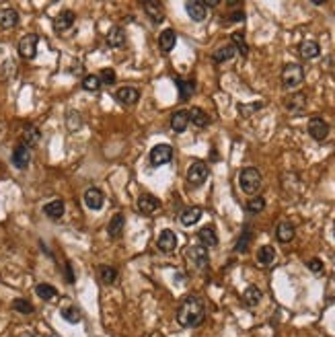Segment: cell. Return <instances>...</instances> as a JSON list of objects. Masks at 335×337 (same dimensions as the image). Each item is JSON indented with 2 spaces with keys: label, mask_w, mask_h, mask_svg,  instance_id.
<instances>
[{
  "label": "cell",
  "mask_w": 335,
  "mask_h": 337,
  "mask_svg": "<svg viewBox=\"0 0 335 337\" xmlns=\"http://www.w3.org/2000/svg\"><path fill=\"white\" fill-rule=\"evenodd\" d=\"M177 321L181 327L193 329L206 321V305L199 296H187L177 309Z\"/></svg>",
  "instance_id": "1"
},
{
  "label": "cell",
  "mask_w": 335,
  "mask_h": 337,
  "mask_svg": "<svg viewBox=\"0 0 335 337\" xmlns=\"http://www.w3.org/2000/svg\"><path fill=\"white\" fill-rule=\"evenodd\" d=\"M239 185L245 193H257L261 189V173L255 167H247L239 173Z\"/></svg>",
  "instance_id": "2"
},
{
  "label": "cell",
  "mask_w": 335,
  "mask_h": 337,
  "mask_svg": "<svg viewBox=\"0 0 335 337\" xmlns=\"http://www.w3.org/2000/svg\"><path fill=\"white\" fill-rule=\"evenodd\" d=\"M305 80V70L300 64H286L282 68V84L284 89H296L300 82Z\"/></svg>",
  "instance_id": "3"
},
{
  "label": "cell",
  "mask_w": 335,
  "mask_h": 337,
  "mask_svg": "<svg viewBox=\"0 0 335 337\" xmlns=\"http://www.w3.org/2000/svg\"><path fill=\"white\" fill-rule=\"evenodd\" d=\"M208 179V165L204 161H195L189 165L187 168V183L191 187H199V185H204Z\"/></svg>",
  "instance_id": "4"
},
{
  "label": "cell",
  "mask_w": 335,
  "mask_h": 337,
  "mask_svg": "<svg viewBox=\"0 0 335 337\" xmlns=\"http://www.w3.org/2000/svg\"><path fill=\"white\" fill-rule=\"evenodd\" d=\"M173 161V146L171 144H157L150 150V165L153 167H163Z\"/></svg>",
  "instance_id": "5"
},
{
  "label": "cell",
  "mask_w": 335,
  "mask_h": 337,
  "mask_svg": "<svg viewBox=\"0 0 335 337\" xmlns=\"http://www.w3.org/2000/svg\"><path fill=\"white\" fill-rule=\"evenodd\" d=\"M37 43H39V37L35 35V33H29V35H25V37L19 41V56L25 58V60L35 58V54H37Z\"/></svg>",
  "instance_id": "6"
},
{
  "label": "cell",
  "mask_w": 335,
  "mask_h": 337,
  "mask_svg": "<svg viewBox=\"0 0 335 337\" xmlns=\"http://www.w3.org/2000/svg\"><path fill=\"white\" fill-rule=\"evenodd\" d=\"M187 259L197 267V269H204L210 263V255H208V249L204 245H193L187 249Z\"/></svg>",
  "instance_id": "7"
},
{
  "label": "cell",
  "mask_w": 335,
  "mask_h": 337,
  "mask_svg": "<svg viewBox=\"0 0 335 337\" xmlns=\"http://www.w3.org/2000/svg\"><path fill=\"white\" fill-rule=\"evenodd\" d=\"M309 134L315 140H325L329 136V124L321 117H313L309 122Z\"/></svg>",
  "instance_id": "8"
},
{
  "label": "cell",
  "mask_w": 335,
  "mask_h": 337,
  "mask_svg": "<svg viewBox=\"0 0 335 337\" xmlns=\"http://www.w3.org/2000/svg\"><path fill=\"white\" fill-rule=\"evenodd\" d=\"M10 161H12V165H14L16 168H27V167H29V163H31V153H29V148H27L25 144L14 146Z\"/></svg>",
  "instance_id": "9"
},
{
  "label": "cell",
  "mask_w": 335,
  "mask_h": 337,
  "mask_svg": "<svg viewBox=\"0 0 335 337\" xmlns=\"http://www.w3.org/2000/svg\"><path fill=\"white\" fill-rule=\"evenodd\" d=\"M115 99L120 101L122 105H126V107L136 105V103H138V99H140V91H138V89H134V87H122L120 91L115 93Z\"/></svg>",
  "instance_id": "10"
},
{
  "label": "cell",
  "mask_w": 335,
  "mask_h": 337,
  "mask_svg": "<svg viewBox=\"0 0 335 337\" xmlns=\"http://www.w3.org/2000/svg\"><path fill=\"white\" fill-rule=\"evenodd\" d=\"M138 210L142 212V214H146V216H150V214H155L159 208H161V201L155 197V195H150V193H142L140 197H138Z\"/></svg>",
  "instance_id": "11"
},
{
  "label": "cell",
  "mask_w": 335,
  "mask_h": 337,
  "mask_svg": "<svg viewBox=\"0 0 335 337\" xmlns=\"http://www.w3.org/2000/svg\"><path fill=\"white\" fill-rule=\"evenodd\" d=\"M157 245H159V249L163 251V253H171V251H175L177 249V234L173 232V230H163L161 234H159V241H157Z\"/></svg>",
  "instance_id": "12"
},
{
  "label": "cell",
  "mask_w": 335,
  "mask_h": 337,
  "mask_svg": "<svg viewBox=\"0 0 335 337\" xmlns=\"http://www.w3.org/2000/svg\"><path fill=\"white\" fill-rule=\"evenodd\" d=\"M103 201H105V197H103V191H101V189L89 187V189L85 191V204H87L89 210H101V208H103Z\"/></svg>",
  "instance_id": "13"
},
{
  "label": "cell",
  "mask_w": 335,
  "mask_h": 337,
  "mask_svg": "<svg viewBox=\"0 0 335 337\" xmlns=\"http://www.w3.org/2000/svg\"><path fill=\"white\" fill-rule=\"evenodd\" d=\"M187 126H189V111L187 109L175 111L173 117H171V130L177 132V134H183L187 130Z\"/></svg>",
  "instance_id": "14"
},
{
  "label": "cell",
  "mask_w": 335,
  "mask_h": 337,
  "mask_svg": "<svg viewBox=\"0 0 335 337\" xmlns=\"http://www.w3.org/2000/svg\"><path fill=\"white\" fill-rule=\"evenodd\" d=\"M185 10H187V14H189V19L191 21H204L206 16H208V8H206V4L204 2H199V0H193V2H187L185 4Z\"/></svg>",
  "instance_id": "15"
},
{
  "label": "cell",
  "mask_w": 335,
  "mask_h": 337,
  "mask_svg": "<svg viewBox=\"0 0 335 337\" xmlns=\"http://www.w3.org/2000/svg\"><path fill=\"white\" fill-rule=\"evenodd\" d=\"M175 84L179 89V99L187 101L195 93V80L193 78H175Z\"/></svg>",
  "instance_id": "16"
},
{
  "label": "cell",
  "mask_w": 335,
  "mask_h": 337,
  "mask_svg": "<svg viewBox=\"0 0 335 337\" xmlns=\"http://www.w3.org/2000/svg\"><path fill=\"white\" fill-rule=\"evenodd\" d=\"M19 25V12L14 8H4L0 10V27L2 29H12Z\"/></svg>",
  "instance_id": "17"
},
{
  "label": "cell",
  "mask_w": 335,
  "mask_h": 337,
  "mask_svg": "<svg viewBox=\"0 0 335 337\" xmlns=\"http://www.w3.org/2000/svg\"><path fill=\"white\" fill-rule=\"evenodd\" d=\"M74 12L72 10H62L58 16H56V21H54V27H56V31L58 33H62V31H66V29H70L72 27V23H74Z\"/></svg>",
  "instance_id": "18"
},
{
  "label": "cell",
  "mask_w": 335,
  "mask_h": 337,
  "mask_svg": "<svg viewBox=\"0 0 335 337\" xmlns=\"http://www.w3.org/2000/svg\"><path fill=\"white\" fill-rule=\"evenodd\" d=\"M197 237H199V241H202V245H204L206 249L218 245V234H216L214 226H204V228H199Z\"/></svg>",
  "instance_id": "19"
},
{
  "label": "cell",
  "mask_w": 335,
  "mask_h": 337,
  "mask_svg": "<svg viewBox=\"0 0 335 337\" xmlns=\"http://www.w3.org/2000/svg\"><path fill=\"white\" fill-rule=\"evenodd\" d=\"M305 105H307V95H305V93L290 95L288 101H286V109L292 111V113H303Z\"/></svg>",
  "instance_id": "20"
},
{
  "label": "cell",
  "mask_w": 335,
  "mask_h": 337,
  "mask_svg": "<svg viewBox=\"0 0 335 337\" xmlns=\"http://www.w3.org/2000/svg\"><path fill=\"white\" fill-rule=\"evenodd\" d=\"M124 226H126V218H124L122 214H115V216L111 218L109 226H107L109 237H111V239H120L122 232H124Z\"/></svg>",
  "instance_id": "21"
},
{
  "label": "cell",
  "mask_w": 335,
  "mask_h": 337,
  "mask_svg": "<svg viewBox=\"0 0 335 337\" xmlns=\"http://www.w3.org/2000/svg\"><path fill=\"white\" fill-rule=\"evenodd\" d=\"M144 10H146V14H148L155 23H161V21L165 19L163 4H161V2H155V0H146V2H144Z\"/></svg>",
  "instance_id": "22"
},
{
  "label": "cell",
  "mask_w": 335,
  "mask_h": 337,
  "mask_svg": "<svg viewBox=\"0 0 335 337\" xmlns=\"http://www.w3.org/2000/svg\"><path fill=\"white\" fill-rule=\"evenodd\" d=\"M298 52H300V56H303L305 60H313V58H317L321 54V47H319V43L317 41H303L298 45Z\"/></svg>",
  "instance_id": "23"
},
{
  "label": "cell",
  "mask_w": 335,
  "mask_h": 337,
  "mask_svg": "<svg viewBox=\"0 0 335 337\" xmlns=\"http://www.w3.org/2000/svg\"><path fill=\"white\" fill-rule=\"evenodd\" d=\"M187 111H189V122H191L195 128H206V126L210 124V117H208V113H206L204 109L191 107V109H187Z\"/></svg>",
  "instance_id": "24"
},
{
  "label": "cell",
  "mask_w": 335,
  "mask_h": 337,
  "mask_svg": "<svg viewBox=\"0 0 335 337\" xmlns=\"http://www.w3.org/2000/svg\"><path fill=\"white\" fill-rule=\"evenodd\" d=\"M43 212H45L47 218H52V220H60V218L64 216V201H60V199L49 201V204L43 206Z\"/></svg>",
  "instance_id": "25"
},
{
  "label": "cell",
  "mask_w": 335,
  "mask_h": 337,
  "mask_svg": "<svg viewBox=\"0 0 335 337\" xmlns=\"http://www.w3.org/2000/svg\"><path fill=\"white\" fill-rule=\"evenodd\" d=\"M276 239L280 243H290L294 239V226L290 222H280L276 226Z\"/></svg>",
  "instance_id": "26"
},
{
  "label": "cell",
  "mask_w": 335,
  "mask_h": 337,
  "mask_svg": "<svg viewBox=\"0 0 335 337\" xmlns=\"http://www.w3.org/2000/svg\"><path fill=\"white\" fill-rule=\"evenodd\" d=\"M276 261V249L272 245H263L257 251V263L259 265H272Z\"/></svg>",
  "instance_id": "27"
},
{
  "label": "cell",
  "mask_w": 335,
  "mask_h": 337,
  "mask_svg": "<svg viewBox=\"0 0 335 337\" xmlns=\"http://www.w3.org/2000/svg\"><path fill=\"white\" fill-rule=\"evenodd\" d=\"M243 302L247 307H257L261 302V290L257 286H247L245 292H243Z\"/></svg>",
  "instance_id": "28"
},
{
  "label": "cell",
  "mask_w": 335,
  "mask_h": 337,
  "mask_svg": "<svg viewBox=\"0 0 335 337\" xmlns=\"http://www.w3.org/2000/svg\"><path fill=\"white\" fill-rule=\"evenodd\" d=\"M39 140H41L39 130H37L35 126H25V130H23V144H25L27 148H29V146H37Z\"/></svg>",
  "instance_id": "29"
},
{
  "label": "cell",
  "mask_w": 335,
  "mask_h": 337,
  "mask_svg": "<svg viewBox=\"0 0 335 337\" xmlns=\"http://www.w3.org/2000/svg\"><path fill=\"white\" fill-rule=\"evenodd\" d=\"M159 43H161L163 52H171V49L175 47V43H177L175 31H173V29H165V31L161 33V37H159Z\"/></svg>",
  "instance_id": "30"
},
{
  "label": "cell",
  "mask_w": 335,
  "mask_h": 337,
  "mask_svg": "<svg viewBox=\"0 0 335 337\" xmlns=\"http://www.w3.org/2000/svg\"><path fill=\"white\" fill-rule=\"evenodd\" d=\"M234 54H237V47H234L232 43H228V45H220L218 49L214 52V62H218V64H222V62H228Z\"/></svg>",
  "instance_id": "31"
},
{
  "label": "cell",
  "mask_w": 335,
  "mask_h": 337,
  "mask_svg": "<svg viewBox=\"0 0 335 337\" xmlns=\"http://www.w3.org/2000/svg\"><path fill=\"white\" fill-rule=\"evenodd\" d=\"M199 218H202V208H197V206L187 208V210L181 212V224L191 226V224H195L199 220Z\"/></svg>",
  "instance_id": "32"
},
{
  "label": "cell",
  "mask_w": 335,
  "mask_h": 337,
  "mask_svg": "<svg viewBox=\"0 0 335 337\" xmlns=\"http://www.w3.org/2000/svg\"><path fill=\"white\" fill-rule=\"evenodd\" d=\"M126 43V35L120 27H111L107 33V45L109 47H122Z\"/></svg>",
  "instance_id": "33"
},
{
  "label": "cell",
  "mask_w": 335,
  "mask_h": 337,
  "mask_svg": "<svg viewBox=\"0 0 335 337\" xmlns=\"http://www.w3.org/2000/svg\"><path fill=\"white\" fill-rule=\"evenodd\" d=\"M99 278H101L103 284H115L117 280V269L115 267H109V265H101L99 267Z\"/></svg>",
  "instance_id": "34"
},
{
  "label": "cell",
  "mask_w": 335,
  "mask_h": 337,
  "mask_svg": "<svg viewBox=\"0 0 335 337\" xmlns=\"http://www.w3.org/2000/svg\"><path fill=\"white\" fill-rule=\"evenodd\" d=\"M35 292H37V296H39L41 300H54L56 294H58V290L54 288L52 284H37Z\"/></svg>",
  "instance_id": "35"
},
{
  "label": "cell",
  "mask_w": 335,
  "mask_h": 337,
  "mask_svg": "<svg viewBox=\"0 0 335 337\" xmlns=\"http://www.w3.org/2000/svg\"><path fill=\"white\" fill-rule=\"evenodd\" d=\"M251 239H253V232H251V228L247 226V228L243 230V234L239 237L237 245H234V251H237V253H247V249H249V243H251Z\"/></svg>",
  "instance_id": "36"
},
{
  "label": "cell",
  "mask_w": 335,
  "mask_h": 337,
  "mask_svg": "<svg viewBox=\"0 0 335 337\" xmlns=\"http://www.w3.org/2000/svg\"><path fill=\"white\" fill-rule=\"evenodd\" d=\"M12 309H14L16 313H21V315H31V313H33V305H31L29 300H25V298L12 300Z\"/></svg>",
  "instance_id": "37"
},
{
  "label": "cell",
  "mask_w": 335,
  "mask_h": 337,
  "mask_svg": "<svg viewBox=\"0 0 335 337\" xmlns=\"http://www.w3.org/2000/svg\"><path fill=\"white\" fill-rule=\"evenodd\" d=\"M263 208H265V199H263L261 195H255V197H251V199L247 201V210H249L251 214H259Z\"/></svg>",
  "instance_id": "38"
},
{
  "label": "cell",
  "mask_w": 335,
  "mask_h": 337,
  "mask_svg": "<svg viewBox=\"0 0 335 337\" xmlns=\"http://www.w3.org/2000/svg\"><path fill=\"white\" fill-rule=\"evenodd\" d=\"M62 319L68 323H78L80 321V311L76 307H66V309H62Z\"/></svg>",
  "instance_id": "39"
},
{
  "label": "cell",
  "mask_w": 335,
  "mask_h": 337,
  "mask_svg": "<svg viewBox=\"0 0 335 337\" xmlns=\"http://www.w3.org/2000/svg\"><path fill=\"white\" fill-rule=\"evenodd\" d=\"M232 41L234 43H237V49H239V52H241V56L243 58H247V54H249V47H247V41H245V35H243V33H232Z\"/></svg>",
  "instance_id": "40"
},
{
  "label": "cell",
  "mask_w": 335,
  "mask_h": 337,
  "mask_svg": "<svg viewBox=\"0 0 335 337\" xmlns=\"http://www.w3.org/2000/svg\"><path fill=\"white\" fill-rule=\"evenodd\" d=\"M82 87H85L87 91H97L99 87H101V80H99V76H95V74H89V76L82 78Z\"/></svg>",
  "instance_id": "41"
},
{
  "label": "cell",
  "mask_w": 335,
  "mask_h": 337,
  "mask_svg": "<svg viewBox=\"0 0 335 337\" xmlns=\"http://www.w3.org/2000/svg\"><path fill=\"white\" fill-rule=\"evenodd\" d=\"M99 80H101L103 84H113L115 82V70L111 68H103L101 74H99Z\"/></svg>",
  "instance_id": "42"
},
{
  "label": "cell",
  "mask_w": 335,
  "mask_h": 337,
  "mask_svg": "<svg viewBox=\"0 0 335 337\" xmlns=\"http://www.w3.org/2000/svg\"><path fill=\"white\" fill-rule=\"evenodd\" d=\"M307 267L311 269V272H315V274H321L323 272V261L321 259H309Z\"/></svg>",
  "instance_id": "43"
},
{
  "label": "cell",
  "mask_w": 335,
  "mask_h": 337,
  "mask_svg": "<svg viewBox=\"0 0 335 337\" xmlns=\"http://www.w3.org/2000/svg\"><path fill=\"white\" fill-rule=\"evenodd\" d=\"M263 107V103H253V105H239V111L243 113V115H249V113H253L255 109H261Z\"/></svg>",
  "instance_id": "44"
},
{
  "label": "cell",
  "mask_w": 335,
  "mask_h": 337,
  "mask_svg": "<svg viewBox=\"0 0 335 337\" xmlns=\"http://www.w3.org/2000/svg\"><path fill=\"white\" fill-rule=\"evenodd\" d=\"M228 19L232 21V23H239V21H245V12L243 10H234L230 16H228Z\"/></svg>",
  "instance_id": "45"
},
{
  "label": "cell",
  "mask_w": 335,
  "mask_h": 337,
  "mask_svg": "<svg viewBox=\"0 0 335 337\" xmlns=\"http://www.w3.org/2000/svg\"><path fill=\"white\" fill-rule=\"evenodd\" d=\"M66 282L74 284V272H72V265L70 263H66Z\"/></svg>",
  "instance_id": "46"
},
{
  "label": "cell",
  "mask_w": 335,
  "mask_h": 337,
  "mask_svg": "<svg viewBox=\"0 0 335 337\" xmlns=\"http://www.w3.org/2000/svg\"><path fill=\"white\" fill-rule=\"evenodd\" d=\"M333 237H335V228H333Z\"/></svg>",
  "instance_id": "47"
}]
</instances>
